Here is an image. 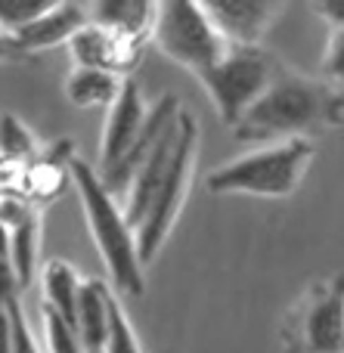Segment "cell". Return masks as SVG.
I'll list each match as a JSON object with an SVG mask.
<instances>
[{
  "label": "cell",
  "mask_w": 344,
  "mask_h": 353,
  "mask_svg": "<svg viewBox=\"0 0 344 353\" xmlns=\"http://www.w3.org/2000/svg\"><path fill=\"white\" fill-rule=\"evenodd\" d=\"M68 50H72L74 68H99V72L118 74V78H128L143 56L140 43H128L90 22L81 31H74V37L68 41Z\"/></svg>",
  "instance_id": "obj_12"
},
{
  "label": "cell",
  "mask_w": 344,
  "mask_h": 353,
  "mask_svg": "<svg viewBox=\"0 0 344 353\" xmlns=\"http://www.w3.org/2000/svg\"><path fill=\"white\" fill-rule=\"evenodd\" d=\"M314 10L316 12H323L326 16V22L329 25H335V28H341V0H335V3H314Z\"/></svg>",
  "instance_id": "obj_26"
},
{
  "label": "cell",
  "mask_w": 344,
  "mask_h": 353,
  "mask_svg": "<svg viewBox=\"0 0 344 353\" xmlns=\"http://www.w3.org/2000/svg\"><path fill=\"white\" fill-rule=\"evenodd\" d=\"M84 12L90 25L105 28L109 34L143 47L149 31H152L155 3H143V0H103V3H84Z\"/></svg>",
  "instance_id": "obj_14"
},
{
  "label": "cell",
  "mask_w": 344,
  "mask_h": 353,
  "mask_svg": "<svg viewBox=\"0 0 344 353\" xmlns=\"http://www.w3.org/2000/svg\"><path fill=\"white\" fill-rule=\"evenodd\" d=\"M196 159H199V124L190 112H180L177 128H174V146H171L168 168L161 174L159 186H155L152 199H149L146 214L134 226L136 254H140L143 270L159 257L174 223H177L180 211H183L186 195H190V186H192V174H196Z\"/></svg>",
  "instance_id": "obj_3"
},
{
  "label": "cell",
  "mask_w": 344,
  "mask_h": 353,
  "mask_svg": "<svg viewBox=\"0 0 344 353\" xmlns=\"http://www.w3.org/2000/svg\"><path fill=\"white\" fill-rule=\"evenodd\" d=\"M177 115H180L177 97H174V93H165V97H161L159 103H155L152 109L146 112V124H143V130H140V137H136V143L130 146V152L124 155V159L118 161L112 171L99 174V183H103V189L118 201V205H121L124 195H128V186H130V180H134V174H136V168H140V161L146 159L149 149H152L155 143H159L161 137H165L168 130L174 128Z\"/></svg>",
  "instance_id": "obj_11"
},
{
  "label": "cell",
  "mask_w": 344,
  "mask_h": 353,
  "mask_svg": "<svg viewBox=\"0 0 344 353\" xmlns=\"http://www.w3.org/2000/svg\"><path fill=\"white\" fill-rule=\"evenodd\" d=\"M0 353H12V323H10V310H0Z\"/></svg>",
  "instance_id": "obj_25"
},
{
  "label": "cell",
  "mask_w": 344,
  "mask_h": 353,
  "mask_svg": "<svg viewBox=\"0 0 344 353\" xmlns=\"http://www.w3.org/2000/svg\"><path fill=\"white\" fill-rule=\"evenodd\" d=\"M149 37L168 59L183 65L196 78L202 72H208L227 53V43L214 31V25L208 22L202 3H190V0H161V3H155Z\"/></svg>",
  "instance_id": "obj_5"
},
{
  "label": "cell",
  "mask_w": 344,
  "mask_h": 353,
  "mask_svg": "<svg viewBox=\"0 0 344 353\" xmlns=\"http://www.w3.org/2000/svg\"><path fill=\"white\" fill-rule=\"evenodd\" d=\"M103 353H143L140 338H136V332H134V325H130L118 294H109V323H105Z\"/></svg>",
  "instance_id": "obj_19"
},
{
  "label": "cell",
  "mask_w": 344,
  "mask_h": 353,
  "mask_svg": "<svg viewBox=\"0 0 344 353\" xmlns=\"http://www.w3.org/2000/svg\"><path fill=\"white\" fill-rule=\"evenodd\" d=\"M0 261H10V242H6V230L0 223Z\"/></svg>",
  "instance_id": "obj_27"
},
{
  "label": "cell",
  "mask_w": 344,
  "mask_h": 353,
  "mask_svg": "<svg viewBox=\"0 0 344 353\" xmlns=\"http://www.w3.org/2000/svg\"><path fill=\"white\" fill-rule=\"evenodd\" d=\"M53 6V0H0V31L6 37L19 34L28 22Z\"/></svg>",
  "instance_id": "obj_20"
},
{
  "label": "cell",
  "mask_w": 344,
  "mask_h": 353,
  "mask_svg": "<svg viewBox=\"0 0 344 353\" xmlns=\"http://www.w3.org/2000/svg\"><path fill=\"white\" fill-rule=\"evenodd\" d=\"M124 78L99 68H72L65 78V97L78 109H109L121 90Z\"/></svg>",
  "instance_id": "obj_16"
},
{
  "label": "cell",
  "mask_w": 344,
  "mask_h": 353,
  "mask_svg": "<svg viewBox=\"0 0 344 353\" xmlns=\"http://www.w3.org/2000/svg\"><path fill=\"white\" fill-rule=\"evenodd\" d=\"M6 310H10V323H12V353H41L34 332H31V325H28V316H25L22 301L12 298L10 304H6Z\"/></svg>",
  "instance_id": "obj_22"
},
{
  "label": "cell",
  "mask_w": 344,
  "mask_h": 353,
  "mask_svg": "<svg viewBox=\"0 0 344 353\" xmlns=\"http://www.w3.org/2000/svg\"><path fill=\"white\" fill-rule=\"evenodd\" d=\"M43 335H47V353H84L72 325L47 307H43Z\"/></svg>",
  "instance_id": "obj_21"
},
{
  "label": "cell",
  "mask_w": 344,
  "mask_h": 353,
  "mask_svg": "<svg viewBox=\"0 0 344 353\" xmlns=\"http://www.w3.org/2000/svg\"><path fill=\"white\" fill-rule=\"evenodd\" d=\"M19 282H16V273H12L10 261H0V310L10 304L12 298H19Z\"/></svg>",
  "instance_id": "obj_23"
},
{
  "label": "cell",
  "mask_w": 344,
  "mask_h": 353,
  "mask_svg": "<svg viewBox=\"0 0 344 353\" xmlns=\"http://www.w3.org/2000/svg\"><path fill=\"white\" fill-rule=\"evenodd\" d=\"M65 171L81 195L87 226H90V236L97 242L105 270H109V279L115 285V292L121 298H143V292H146V270H143L140 254H136V239H134V230L128 226V220H124L121 205L103 189L99 174L87 161H81L78 155L68 159Z\"/></svg>",
  "instance_id": "obj_2"
},
{
  "label": "cell",
  "mask_w": 344,
  "mask_h": 353,
  "mask_svg": "<svg viewBox=\"0 0 344 353\" xmlns=\"http://www.w3.org/2000/svg\"><path fill=\"white\" fill-rule=\"evenodd\" d=\"M273 65H276V56L261 47H227V53L208 72L199 74L223 124L233 128L252 109L270 81Z\"/></svg>",
  "instance_id": "obj_6"
},
{
  "label": "cell",
  "mask_w": 344,
  "mask_h": 353,
  "mask_svg": "<svg viewBox=\"0 0 344 353\" xmlns=\"http://www.w3.org/2000/svg\"><path fill=\"white\" fill-rule=\"evenodd\" d=\"M341 124V90L276 59L273 74L254 105L233 124L239 143L310 140Z\"/></svg>",
  "instance_id": "obj_1"
},
{
  "label": "cell",
  "mask_w": 344,
  "mask_h": 353,
  "mask_svg": "<svg viewBox=\"0 0 344 353\" xmlns=\"http://www.w3.org/2000/svg\"><path fill=\"white\" fill-rule=\"evenodd\" d=\"M41 217L43 208L31 205L19 192L0 195V223L6 230V242H10V267L16 273L19 292L34 282L37 273V251H41Z\"/></svg>",
  "instance_id": "obj_8"
},
{
  "label": "cell",
  "mask_w": 344,
  "mask_h": 353,
  "mask_svg": "<svg viewBox=\"0 0 344 353\" xmlns=\"http://www.w3.org/2000/svg\"><path fill=\"white\" fill-rule=\"evenodd\" d=\"M87 25V12L81 3H53L43 16H37L34 22H28L19 34H12V43L22 50L25 56L34 59L37 50H50L68 43L74 37V31H81Z\"/></svg>",
  "instance_id": "obj_13"
},
{
  "label": "cell",
  "mask_w": 344,
  "mask_h": 353,
  "mask_svg": "<svg viewBox=\"0 0 344 353\" xmlns=\"http://www.w3.org/2000/svg\"><path fill=\"white\" fill-rule=\"evenodd\" d=\"M202 10L227 47H261L264 34L283 16L285 3H276V0H214V3H202Z\"/></svg>",
  "instance_id": "obj_9"
},
{
  "label": "cell",
  "mask_w": 344,
  "mask_h": 353,
  "mask_svg": "<svg viewBox=\"0 0 344 353\" xmlns=\"http://www.w3.org/2000/svg\"><path fill=\"white\" fill-rule=\"evenodd\" d=\"M81 276L72 263L65 261H50L43 267V307L62 316L68 325L74 319V301H78Z\"/></svg>",
  "instance_id": "obj_17"
},
{
  "label": "cell",
  "mask_w": 344,
  "mask_h": 353,
  "mask_svg": "<svg viewBox=\"0 0 344 353\" xmlns=\"http://www.w3.org/2000/svg\"><path fill=\"white\" fill-rule=\"evenodd\" d=\"M109 294L112 292L103 279H81L72 329L84 353H103L105 323H109Z\"/></svg>",
  "instance_id": "obj_15"
},
{
  "label": "cell",
  "mask_w": 344,
  "mask_h": 353,
  "mask_svg": "<svg viewBox=\"0 0 344 353\" xmlns=\"http://www.w3.org/2000/svg\"><path fill=\"white\" fill-rule=\"evenodd\" d=\"M37 140L25 128L22 118L0 115V165L3 168H28L37 159Z\"/></svg>",
  "instance_id": "obj_18"
},
{
  "label": "cell",
  "mask_w": 344,
  "mask_h": 353,
  "mask_svg": "<svg viewBox=\"0 0 344 353\" xmlns=\"http://www.w3.org/2000/svg\"><path fill=\"white\" fill-rule=\"evenodd\" d=\"M285 353H341L344 294L341 279H320L295 301L283 319Z\"/></svg>",
  "instance_id": "obj_7"
},
{
  "label": "cell",
  "mask_w": 344,
  "mask_h": 353,
  "mask_svg": "<svg viewBox=\"0 0 344 353\" xmlns=\"http://www.w3.org/2000/svg\"><path fill=\"white\" fill-rule=\"evenodd\" d=\"M314 161V140H283L227 161L208 174V192L214 195H258L289 199L301 186Z\"/></svg>",
  "instance_id": "obj_4"
},
{
  "label": "cell",
  "mask_w": 344,
  "mask_h": 353,
  "mask_svg": "<svg viewBox=\"0 0 344 353\" xmlns=\"http://www.w3.org/2000/svg\"><path fill=\"white\" fill-rule=\"evenodd\" d=\"M3 62H31V56H25L22 50L12 43V37H6L3 31H0V65Z\"/></svg>",
  "instance_id": "obj_24"
},
{
  "label": "cell",
  "mask_w": 344,
  "mask_h": 353,
  "mask_svg": "<svg viewBox=\"0 0 344 353\" xmlns=\"http://www.w3.org/2000/svg\"><path fill=\"white\" fill-rule=\"evenodd\" d=\"M146 103H143V93H140V84L134 78H124L121 90H118L115 103L109 105V118H105V128H103V171L97 174H105L130 152V146L136 143L140 137L143 124H146Z\"/></svg>",
  "instance_id": "obj_10"
}]
</instances>
